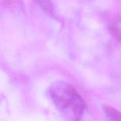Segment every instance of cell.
Here are the masks:
<instances>
[{"mask_svg":"<svg viewBox=\"0 0 121 121\" xmlns=\"http://www.w3.org/2000/svg\"><path fill=\"white\" fill-rule=\"evenodd\" d=\"M54 105L64 121H79L85 108L83 100L75 89L65 82H56L50 89Z\"/></svg>","mask_w":121,"mask_h":121,"instance_id":"1","label":"cell"},{"mask_svg":"<svg viewBox=\"0 0 121 121\" xmlns=\"http://www.w3.org/2000/svg\"><path fill=\"white\" fill-rule=\"evenodd\" d=\"M105 113L112 121H121V113L116 109L109 106L104 107Z\"/></svg>","mask_w":121,"mask_h":121,"instance_id":"2","label":"cell"}]
</instances>
